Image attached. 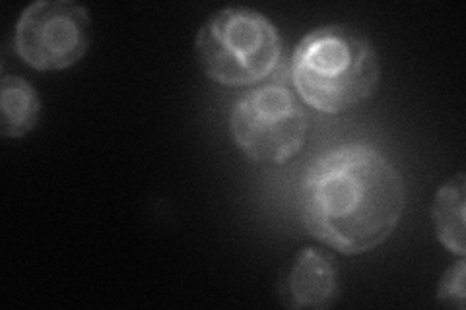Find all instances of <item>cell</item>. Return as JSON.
I'll use <instances>...</instances> for the list:
<instances>
[{
  "label": "cell",
  "instance_id": "1",
  "mask_svg": "<svg viewBox=\"0 0 466 310\" xmlns=\"http://www.w3.org/2000/svg\"><path fill=\"white\" fill-rule=\"evenodd\" d=\"M397 167L368 144H344L317 157L301 185L303 224L342 255H363L389 239L404 212Z\"/></svg>",
  "mask_w": 466,
  "mask_h": 310
},
{
  "label": "cell",
  "instance_id": "2",
  "mask_svg": "<svg viewBox=\"0 0 466 310\" xmlns=\"http://www.w3.org/2000/svg\"><path fill=\"white\" fill-rule=\"evenodd\" d=\"M291 78L299 97L320 113L337 115L366 103L377 90L381 63L373 43L346 25H323L294 51Z\"/></svg>",
  "mask_w": 466,
  "mask_h": 310
},
{
  "label": "cell",
  "instance_id": "3",
  "mask_svg": "<svg viewBox=\"0 0 466 310\" xmlns=\"http://www.w3.org/2000/svg\"><path fill=\"white\" fill-rule=\"evenodd\" d=\"M197 58L207 76L224 85H249L270 76L282 41L272 22L251 8H224L202 24Z\"/></svg>",
  "mask_w": 466,
  "mask_h": 310
},
{
  "label": "cell",
  "instance_id": "4",
  "mask_svg": "<svg viewBox=\"0 0 466 310\" xmlns=\"http://www.w3.org/2000/svg\"><path fill=\"white\" fill-rule=\"evenodd\" d=\"M229 128L247 157L257 164L282 165L301 152L309 116L288 87L268 84L238 99Z\"/></svg>",
  "mask_w": 466,
  "mask_h": 310
},
{
  "label": "cell",
  "instance_id": "5",
  "mask_svg": "<svg viewBox=\"0 0 466 310\" xmlns=\"http://www.w3.org/2000/svg\"><path fill=\"white\" fill-rule=\"evenodd\" d=\"M90 14L68 0H39L18 20L14 47L35 70H65L76 65L90 45Z\"/></svg>",
  "mask_w": 466,
  "mask_h": 310
},
{
  "label": "cell",
  "instance_id": "6",
  "mask_svg": "<svg viewBox=\"0 0 466 310\" xmlns=\"http://www.w3.org/2000/svg\"><path fill=\"white\" fill-rule=\"evenodd\" d=\"M340 297L339 270L319 248L305 246L280 279V299L288 308H330Z\"/></svg>",
  "mask_w": 466,
  "mask_h": 310
},
{
  "label": "cell",
  "instance_id": "7",
  "mask_svg": "<svg viewBox=\"0 0 466 310\" xmlns=\"http://www.w3.org/2000/svg\"><path fill=\"white\" fill-rule=\"evenodd\" d=\"M0 135L22 138L32 132L41 116V99L35 87L20 76H5L0 84Z\"/></svg>",
  "mask_w": 466,
  "mask_h": 310
},
{
  "label": "cell",
  "instance_id": "8",
  "mask_svg": "<svg viewBox=\"0 0 466 310\" xmlns=\"http://www.w3.org/2000/svg\"><path fill=\"white\" fill-rule=\"evenodd\" d=\"M464 200H466V181L464 173H457L449 179L433 204V224L435 233L443 246L459 256L466 255L464 241Z\"/></svg>",
  "mask_w": 466,
  "mask_h": 310
},
{
  "label": "cell",
  "instance_id": "9",
  "mask_svg": "<svg viewBox=\"0 0 466 310\" xmlns=\"http://www.w3.org/2000/svg\"><path fill=\"white\" fill-rule=\"evenodd\" d=\"M464 279H466V264L461 256V260L449 268L443 275L440 289H437V299H440L447 306H455L459 310L464 308Z\"/></svg>",
  "mask_w": 466,
  "mask_h": 310
}]
</instances>
